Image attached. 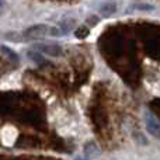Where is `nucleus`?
<instances>
[{
	"mask_svg": "<svg viewBox=\"0 0 160 160\" xmlns=\"http://www.w3.org/2000/svg\"><path fill=\"white\" fill-rule=\"evenodd\" d=\"M115 10H117V4L115 3H104V4L100 7V11H101V14L104 17H110V16H112L114 13H115Z\"/></svg>",
	"mask_w": 160,
	"mask_h": 160,
	"instance_id": "nucleus-4",
	"label": "nucleus"
},
{
	"mask_svg": "<svg viewBox=\"0 0 160 160\" xmlns=\"http://www.w3.org/2000/svg\"><path fill=\"white\" fill-rule=\"evenodd\" d=\"M78 160H82V159H78Z\"/></svg>",
	"mask_w": 160,
	"mask_h": 160,
	"instance_id": "nucleus-14",
	"label": "nucleus"
},
{
	"mask_svg": "<svg viewBox=\"0 0 160 160\" xmlns=\"http://www.w3.org/2000/svg\"><path fill=\"white\" fill-rule=\"evenodd\" d=\"M28 58H30L31 61L37 62V63H44L45 62L44 56H42L39 52H35V51H28Z\"/></svg>",
	"mask_w": 160,
	"mask_h": 160,
	"instance_id": "nucleus-8",
	"label": "nucleus"
},
{
	"mask_svg": "<svg viewBox=\"0 0 160 160\" xmlns=\"http://www.w3.org/2000/svg\"><path fill=\"white\" fill-rule=\"evenodd\" d=\"M48 32H49V27H48L47 24H37V25H32V27L27 28V30L22 32V35H24V38L38 39V38L45 37Z\"/></svg>",
	"mask_w": 160,
	"mask_h": 160,
	"instance_id": "nucleus-1",
	"label": "nucleus"
},
{
	"mask_svg": "<svg viewBox=\"0 0 160 160\" xmlns=\"http://www.w3.org/2000/svg\"><path fill=\"white\" fill-rule=\"evenodd\" d=\"M38 49L41 52L47 53V55H52V56H59L62 55V48L56 44H49V45H39Z\"/></svg>",
	"mask_w": 160,
	"mask_h": 160,
	"instance_id": "nucleus-2",
	"label": "nucleus"
},
{
	"mask_svg": "<svg viewBox=\"0 0 160 160\" xmlns=\"http://www.w3.org/2000/svg\"><path fill=\"white\" fill-rule=\"evenodd\" d=\"M84 153H86V156H90V158H96V156L100 153V150H98V148H97L96 143L90 142V143H87V145L84 146Z\"/></svg>",
	"mask_w": 160,
	"mask_h": 160,
	"instance_id": "nucleus-5",
	"label": "nucleus"
},
{
	"mask_svg": "<svg viewBox=\"0 0 160 160\" xmlns=\"http://www.w3.org/2000/svg\"><path fill=\"white\" fill-rule=\"evenodd\" d=\"M0 51H2L3 53H6V56H7L8 59H11V61H14V62L18 61V55H17L14 51H11L10 48H7V47H0Z\"/></svg>",
	"mask_w": 160,
	"mask_h": 160,
	"instance_id": "nucleus-7",
	"label": "nucleus"
},
{
	"mask_svg": "<svg viewBox=\"0 0 160 160\" xmlns=\"http://www.w3.org/2000/svg\"><path fill=\"white\" fill-rule=\"evenodd\" d=\"M88 34V28L86 27V25H83V27H79L78 30L75 31V35L78 37V38H86Z\"/></svg>",
	"mask_w": 160,
	"mask_h": 160,
	"instance_id": "nucleus-9",
	"label": "nucleus"
},
{
	"mask_svg": "<svg viewBox=\"0 0 160 160\" xmlns=\"http://www.w3.org/2000/svg\"><path fill=\"white\" fill-rule=\"evenodd\" d=\"M75 27H76V18H72V17L63 18L61 21V24H59V30H61L62 34H66L69 31L75 30Z\"/></svg>",
	"mask_w": 160,
	"mask_h": 160,
	"instance_id": "nucleus-3",
	"label": "nucleus"
},
{
	"mask_svg": "<svg viewBox=\"0 0 160 160\" xmlns=\"http://www.w3.org/2000/svg\"><path fill=\"white\" fill-rule=\"evenodd\" d=\"M100 21V18L97 16H90L86 18V24L88 25V27H93V25H97V22Z\"/></svg>",
	"mask_w": 160,
	"mask_h": 160,
	"instance_id": "nucleus-10",
	"label": "nucleus"
},
{
	"mask_svg": "<svg viewBox=\"0 0 160 160\" xmlns=\"http://www.w3.org/2000/svg\"><path fill=\"white\" fill-rule=\"evenodd\" d=\"M2 8H3V3H2V2H0V14H2V13H3V10H2Z\"/></svg>",
	"mask_w": 160,
	"mask_h": 160,
	"instance_id": "nucleus-13",
	"label": "nucleus"
},
{
	"mask_svg": "<svg viewBox=\"0 0 160 160\" xmlns=\"http://www.w3.org/2000/svg\"><path fill=\"white\" fill-rule=\"evenodd\" d=\"M148 129L153 133L155 136L160 138V125L153 119H148Z\"/></svg>",
	"mask_w": 160,
	"mask_h": 160,
	"instance_id": "nucleus-6",
	"label": "nucleus"
},
{
	"mask_svg": "<svg viewBox=\"0 0 160 160\" xmlns=\"http://www.w3.org/2000/svg\"><path fill=\"white\" fill-rule=\"evenodd\" d=\"M49 35H52V37H61L62 35V32H61V30L59 28H56V27H49Z\"/></svg>",
	"mask_w": 160,
	"mask_h": 160,
	"instance_id": "nucleus-11",
	"label": "nucleus"
},
{
	"mask_svg": "<svg viewBox=\"0 0 160 160\" xmlns=\"http://www.w3.org/2000/svg\"><path fill=\"white\" fill-rule=\"evenodd\" d=\"M136 7L141 8V10H145V11H150V10H153V6L146 4V3H138V4H136Z\"/></svg>",
	"mask_w": 160,
	"mask_h": 160,
	"instance_id": "nucleus-12",
	"label": "nucleus"
}]
</instances>
